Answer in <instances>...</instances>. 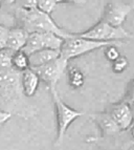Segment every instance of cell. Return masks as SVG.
Returning a JSON list of instances; mask_svg holds the SVG:
<instances>
[{"label": "cell", "mask_w": 134, "mask_h": 150, "mask_svg": "<svg viewBox=\"0 0 134 150\" xmlns=\"http://www.w3.org/2000/svg\"><path fill=\"white\" fill-rule=\"evenodd\" d=\"M79 37L99 42H124L125 39L134 40V34L127 32L124 28H113L99 20L89 30L77 34Z\"/></svg>", "instance_id": "cell-5"}, {"label": "cell", "mask_w": 134, "mask_h": 150, "mask_svg": "<svg viewBox=\"0 0 134 150\" xmlns=\"http://www.w3.org/2000/svg\"><path fill=\"white\" fill-rule=\"evenodd\" d=\"M123 101H125V102L128 103V104L131 102H134V79L128 83Z\"/></svg>", "instance_id": "cell-20"}, {"label": "cell", "mask_w": 134, "mask_h": 150, "mask_svg": "<svg viewBox=\"0 0 134 150\" xmlns=\"http://www.w3.org/2000/svg\"><path fill=\"white\" fill-rule=\"evenodd\" d=\"M13 52L8 48L0 50V70L11 69L12 68V57Z\"/></svg>", "instance_id": "cell-17"}, {"label": "cell", "mask_w": 134, "mask_h": 150, "mask_svg": "<svg viewBox=\"0 0 134 150\" xmlns=\"http://www.w3.org/2000/svg\"><path fill=\"white\" fill-rule=\"evenodd\" d=\"M8 28L4 25L0 24V50L5 48V43H6V38H8Z\"/></svg>", "instance_id": "cell-21"}, {"label": "cell", "mask_w": 134, "mask_h": 150, "mask_svg": "<svg viewBox=\"0 0 134 150\" xmlns=\"http://www.w3.org/2000/svg\"><path fill=\"white\" fill-rule=\"evenodd\" d=\"M130 110H131V115H132V121H133V125H134V102L129 103Z\"/></svg>", "instance_id": "cell-23"}, {"label": "cell", "mask_w": 134, "mask_h": 150, "mask_svg": "<svg viewBox=\"0 0 134 150\" xmlns=\"http://www.w3.org/2000/svg\"><path fill=\"white\" fill-rule=\"evenodd\" d=\"M63 40L61 37L50 33H35L30 34L28 41L25 43L22 52L25 55L30 56L34 53L43 50H60L63 44Z\"/></svg>", "instance_id": "cell-6"}, {"label": "cell", "mask_w": 134, "mask_h": 150, "mask_svg": "<svg viewBox=\"0 0 134 150\" xmlns=\"http://www.w3.org/2000/svg\"><path fill=\"white\" fill-rule=\"evenodd\" d=\"M21 73H18L13 68L0 70V109L13 111L22 106L23 95L20 83Z\"/></svg>", "instance_id": "cell-2"}, {"label": "cell", "mask_w": 134, "mask_h": 150, "mask_svg": "<svg viewBox=\"0 0 134 150\" xmlns=\"http://www.w3.org/2000/svg\"><path fill=\"white\" fill-rule=\"evenodd\" d=\"M66 71L67 79H68V83H69L70 87L75 88V89L82 87L85 82L84 74L80 69H78L77 67H71L68 70H66Z\"/></svg>", "instance_id": "cell-15"}, {"label": "cell", "mask_w": 134, "mask_h": 150, "mask_svg": "<svg viewBox=\"0 0 134 150\" xmlns=\"http://www.w3.org/2000/svg\"><path fill=\"white\" fill-rule=\"evenodd\" d=\"M133 10V6L121 1H109L104 8L102 19L103 22L113 28H122L127 16Z\"/></svg>", "instance_id": "cell-8"}, {"label": "cell", "mask_w": 134, "mask_h": 150, "mask_svg": "<svg viewBox=\"0 0 134 150\" xmlns=\"http://www.w3.org/2000/svg\"><path fill=\"white\" fill-rule=\"evenodd\" d=\"M130 130H131V135L134 138V125L131 126V128H130Z\"/></svg>", "instance_id": "cell-24"}, {"label": "cell", "mask_w": 134, "mask_h": 150, "mask_svg": "<svg viewBox=\"0 0 134 150\" xmlns=\"http://www.w3.org/2000/svg\"><path fill=\"white\" fill-rule=\"evenodd\" d=\"M108 113L112 118V120L114 121L115 124L118 126L119 130H127L133 125L130 106L125 101L122 100L113 104L110 107Z\"/></svg>", "instance_id": "cell-9"}, {"label": "cell", "mask_w": 134, "mask_h": 150, "mask_svg": "<svg viewBox=\"0 0 134 150\" xmlns=\"http://www.w3.org/2000/svg\"><path fill=\"white\" fill-rule=\"evenodd\" d=\"M67 66H68V61L59 57L57 60L32 70L36 71L40 81L46 84L48 89H50V88H56L59 80L67 70Z\"/></svg>", "instance_id": "cell-7"}, {"label": "cell", "mask_w": 134, "mask_h": 150, "mask_svg": "<svg viewBox=\"0 0 134 150\" xmlns=\"http://www.w3.org/2000/svg\"><path fill=\"white\" fill-rule=\"evenodd\" d=\"M28 35L30 34L28 32H25L23 28H19V26H14V28H8L5 48L12 50L13 53L22 50L25 43L28 41Z\"/></svg>", "instance_id": "cell-10"}, {"label": "cell", "mask_w": 134, "mask_h": 150, "mask_svg": "<svg viewBox=\"0 0 134 150\" xmlns=\"http://www.w3.org/2000/svg\"><path fill=\"white\" fill-rule=\"evenodd\" d=\"M15 18L17 26L23 28L28 34L50 33L59 36L62 39H67L71 36V33H68L60 28L54 21L51 16L38 10L37 0L23 1L21 6L16 10Z\"/></svg>", "instance_id": "cell-1"}, {"label": "cell", "mask_w": 134, "mask_h": 150, "mask_svg": "<svg viewBox=\"0 0 134 150\" xmlns=\"http://www.w3.org/2000/svg\"><path fill=\"white\" fill-rule=\"evenodd\" d=\"M62 1H55V0H37V8L41 12L51 16V13L56 8L58 3H61Z\"/></svg>", "instance_id": "cell-16"}, {"label": "cell", "mask_w": 134, "mask_h": 150, "mask_svg": "<svg viewBox=\"0 0 134 150\" xmlns=\"http://www.w3.org/2000/svg\"><path fill=\"white\" fill-rule=\"evenodd\" d=\"M119 56H121V54H119V50L116 45H110V46H107L105 48V57L110 62L115 61Z\"/></svg>", "instance_id": "cell-19"}, {"label": "cell", "mask_w": 134, "mask_h": 150, "mask_svg": "<svg viewBox=\"0 0 134 150\" xmlns=\"http://www.w3.org/2000/svg\"><path fill=\"white\" fill-rule=\"evenodd\" d=\"M20 83H21V89L24 97H32L38 90L40 84V79L36 71L28 68L21 73L20 76Z\"/></svg>", "instance_id": "cell-11"}, {"label": "cell", "mask_w": 134, "mask_h": 150, "mask_svg": "<svg viewBox=\"0 0 134 150\" xmlns=\"http://www.w3.org/2000/svg\"><path fill=\"white\" fill-rule=\"evenodd\" d=\"M59 57H60V50H39L37 53H34L32 55L28 56L30 68V69H37V68L43 66V65L57 60Z\"/></svg>", "instance_id": "cell-12"}, {"label": "cell", "mask_w": 134, "mask_h": 150, "mask_svg": "<svg viewBox=\"0 0 134 150\" xmlns=\"http://www.w3.org/2000/svg\"><path fill=\"white\" fill-rule=\"evenodd\" d=\"M110 45L122 46L126 45V42H99V41L79 37L77 34H71L69 38L63 40V44L60 50V57L69 61L99 48H106Z\"/></svg>", "instance_id": "cell-3"}, {"label": "cell", "mask_w": 134, "mask_h": 150, "mask_svg": "<svg viewBox=\"0 0 134 150\" xmlns=\"http://www.w3.org/2000/svg\"><path fill=\"white\" fill-rule=\"evenodd\" d=\"M12 117H13V115L8 112V111H4V110L0 109V128L2 127Z\"/></svg>", "instance_id": "cell-22"}, {"label": "cell", "mask_w": 134, "mask_h": 150, "mask_svg": "<svg viewBox=\"0 0 134 150\" xmlns=\"http://www.w3.org/2000/svg\"><path fill=\"white\" fill-rule=\"evenodd\" d=\"M129 65V61L126 56H119L116 60L112 62V70L115 74H123Z\"/></svg>", "instance_id": "cell-18"}, {"label": "cell", "mask_w": 134, "mask_h": 150, "mask_svg": "<svg viewBox=\"0 0 134 150\" xmlns=\"http://www.w3.org/2000/svg\"><path fill=\"white\" fill-rule=\"evenodd\" d=\"M49 93L51 95L52 102L56 108V118H57V144H59L64 138L67 129L78 118L85 115V112L75 110L69 107L66 103L60 98L56 88H50Z\"/></svg>", "instance_id": "cell-4"}, {"label": "cell", "mask_w": 134, "mask_h": 150, "mask_svg": "<svg viewBox=\"0 0 134 150\" xmlns=\"http://www.w3.org/2000/svg\"><path fill=\"white\" fill-rule=\"evenodd\" d=\"M12 68L18 73H22L30 68V61L28 56L25 55L22 50L16 52L13 54L12 57Z\"/></svg>", "instance_id": "cell-14"}, {"label": "cell", "mask_w": 134, "mask_h": 150, "mask_svg": "<svg viewBox=\"0 0 134 150\" xmlns=\"http://www.w3.org/2000/svg\"><path fill=\"white\" fill-rule=\"evenodd\" d=\"M0 10H1V3H0Z\"/></svg>", "instance_id": "cell-25"}, {"label": "cell", "mask_w": 134, "mask_h": 150, "mask_svg": "<svg viewBox=\"0 0 134 150\" xmlns=\"http://www.w3.org/2000/svg\"><path fill=\"white\" fill-rule=\"evenodd\" d=\"M91 118L95 121L99 129L107 135H112L115 133L119 132L118 126L112 120V118L109 115L108 112H99V113H92Z\"/></svg>", "instance_id": "cell-13"}]
</instances>
